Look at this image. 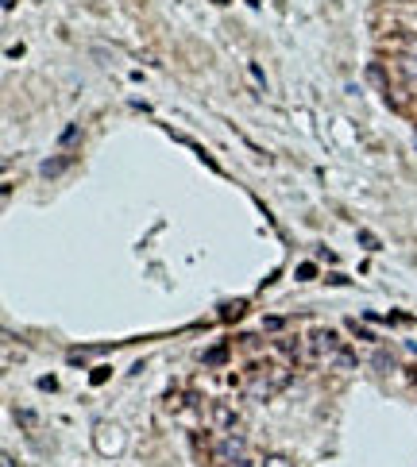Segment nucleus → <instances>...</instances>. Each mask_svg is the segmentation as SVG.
I'll return each instance as SVG.
<instances>
[{"label":"nucleus","instance_id":"obj_1","mask_svg":"<svg viewBox=\"0 0 417 467\" xmlns=\"http://www.w3.org/2000/svg\"><path fill=\"white\" fill-rule=\"evenodd\" d=\"M340 348H344V340H340L332 329H313V332H309V355H313V360L329 363L332 351H340Z\"/></svg>","mask_w":417,"mask_h":467},{"label":"nucleus","instance_id":"obj_2","mask_svg":"<svg viewBox=\"0 0 417 467\" xmlns=\"http://www.w3.org/2000/svg\"><path fill=\"white\" fill-rule=\"evenodd\" d=\"M213 425L221 428V433H236V425H240V413H236L228 402H213Z\"/></svg>","mask_w":417,"mask_h":467},{"label":"nucleus","instance_id":"obj_3","mask_svg":"<svg viewBox=\"0 0 417 467\" xmlns=\"http://www.w3.org/2000/svg\"><path fill=\"white\" fill-rule=\"evenodd\" d=\"M240 456H243V437H240V433H228V437L216 444V459L228 464V459H240Z\"/></svg>","mask_w":417,"mask_h":467},{"label":"nucleus","instance_id":"obj_4","mask_svg":"<svg viewBox=\"0 0 417 467\" xmlns=\"http://www.w3.org/2000/svg\"><path fill=\"white\" fill-rule=\"evenodd\" d=\"M329 367H336V371H352V367H356V351H352L348 344H344V348H340V351H332Z\"/></svg>","mask_w":417,"mask_h":467},{"label":"nucleus","instance_id":"obj_5","mask_svg":"<svg viewBox=\"0 0 417 467\" xmlns=\"http://www.w3.org/2000/svg\"><path fill=\"white\" fill-rule=\"evenodd\" d=\"M70 163H74L70 155H62V158H47V163H43L39 170H43V178H54V174H62V170H66Z\"/></svg>","mask_w":417,"mask_h":467},{"label":"nucleus","instance_id":"obj_6","mask_svg":"<svg viewBox=\"0 0 417 467\" xmlns=\"http://www.w3.org/2000/svg\"><path fill=\"white\" fill-rule=\"evenodd\" d=\"M274 348H278L282 355H290V360H298V355H301V340H298V336H282Z\"/></svg>","mask_w":417,"mask_h":467},{"label":"nucleus","instance_id":"obj_7","mask_svg":"<svg viewBox=\"0 0 417 467\" xmlns=\"http://www.w3.org/2000/svg\"><path fill=\"white\" fill-rule=\"evenodd\" d=\"M259 467H294V459H290V456H282V452H267Z\"/></svg>","mask_w":417,"mask_h":467},{"label":"nucleus","instance_id":"obj_8","mask_svg":"<svg viewBox=\"0 0 417 467\" xmlns=\"http://www.w3.org/2000/svg\"><path fill=\"white\" fill-rule=\"evenodd\" d=\"M228 360V348H213V351H205V363L209 367H216V363H224Z\"/></svg>","mask_w":417,"mask_h":467},{"label":"nucleus","instance_id":"obj_9","mask_svg":"<svg viewBox=\"0 0 417 467\" xmlns=\"http://www.w3.org/2000/svg\"><path fill=\"white\" fill-rule=\"evenodd\" d=\"M313 274H317V267H313V263H301V267H298V278H301V282H309Z\"/></svg>","mask_w":417,"mask_h":467},{"label":"nucleus","instance_id":"obj_10","mask_svg":"<svg viewBox=\"0 0 417 467\" xmlns=\"http://www.w3.org/2000/svg\"><path fill=\"white\" fill-rule=\"evenodd\" d=\"M352 332H356L359 340H367V344H375V336H371V332H367V329H359V321H356V324H352Z\"/></svg>","mask_w":417,"mask_h":467},{"label":"nucleus","instance_id":"obj_11","mask_svg":"<svg viewBox=\"0 0 417 467\" xmlns=\"http://www.w3.org/2000/svg\"><path fill=\"white\" fill-rule=\"evenodd\" d=\"M224 467H252V464H247V459L240 456V459H228V464H224Z\"/></svg>","mask_w":417,"mask_h":467},{"label":"nucleus","instance_id":"obj_12","mask_svg":"<svg viewBox=\"0 0 417 467\" xmlns=\"http://www.w3.org/2000/svg\"><path fill=\"white\" fill-rule=\"evenodd\" d=\"M0 464H4V467H16V459H12L8 452H4V459H0Z\"/></svg>","mask_w":417,"mask_h":467},{"label":"nucleus","instance_id":"obj_13","mask_svg":"<svg viewBox=\"0 0 417 467\" xmlns=\"http://www.w3.org/2000/svg\"><path fill=\"white\" fill-rule=\"evenodd\" d=\"M406 379H409V382H414V386H417V367H409V375H406Z\"/></svg>","mask_w":417,"mask_h":467}]
</instances>
